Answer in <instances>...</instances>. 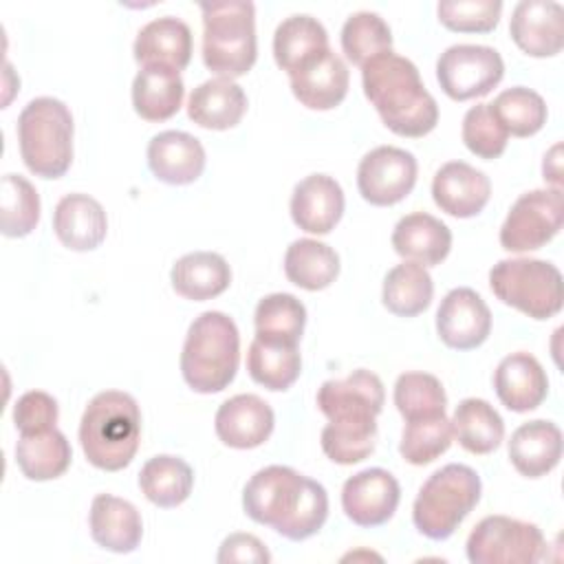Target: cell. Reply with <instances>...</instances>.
<instances>
[{"instance_id":"cell-1","label":"cell","mask_w":564,"mask_h":564,"mask_svg":"<svg viewBox=\"0 0 564 564\" xmlns=\"http://www.w3.org/2000/svg\"><path fill=\"white\" fill-rule=\"evenodd\" d=\"M245 513L275 529L282 538L300 542L315 535L328 518V494L322 482L286 465L256 471L242 491Z\"/></svg>"},{"instance_id":"cell-2","label":"cell","mask_w":564,"mask_h":564,"mask_svg":"<svg viewBox=\"0 0 564 564\" xmlns=\"http://www.w3.org/2000/svg\"><path fill=\"white\" fill-rule=\"evenodd\" d=\"M361 84L364 95L394 134L416 139L436 128V99L408 57L392 51L375 55L361 66Z\"/></svg>"},{"instance_id":"cell-3","label":"cell","mask_w":564,"mask_h":564,"mask_svg":"<svg viewBox=\"0 0 564 564\" xmlns=\"http://www.w3.org/2000/svg\"><path fill=\"white\" fill-rule=\"evenodd\" d=\"M141 410L121 390H104L90 399L79 421V443L90 465L104 471L128 467L139 449Z\"/></svg>"},{"instance_id":"cell-4","label":"cell","mask_w":564,"mask_h":564,"mask_svg":"<svg viewBox=\"0 0 564 564\" xmlns=\"http://www.w3.org/2000/svg\"><path fill=\"white\" fill-rule=\"evenodd\" d=\"M240 333L236 322L220 311L200 313L187 328L181 350V372L185 383L212 394L225 390L238 370Z\"/></svg>"},{"instance_id":"cell-5","label":"cell","mask_w":564,"mask_h":564,"mask_svg":"<svg viewBox=\"0 0 564 564\" xmlns=\"http://www.w3.org/2000/svg\"><path fill=\"white\" fill-rule=\"evenodd\" d=\"M203 62L225 79L247 75L256 64V7L249 0L200 2Z\"/></svg>"},{"instance_id":"cell-6","label":"cell","mask_w":564,"mask_h":564,"mask_svg":"<svg viewBox=\"0 0 564 564\" xmlns=\"http://www.w3.org/2000/svg\"><path fill=\"white\" fill-rule=\"evenodd\" d=\"M18 143L24 165L42 178H59L73 161V115L55 97L31 99L18 117Z\"/></svg>"},{"instance_id":"cell-7","label":"cell","mask_w":564,"mask_h":564,"mask_svg":"<svg viewBox=\"0 0 564 564\" xmlns=\"http://www.w3.org/2000/svg\"><path fill=\"white\" fill-rule=\"evenodd\" d=\"M480 476L460 463L436 469L419 489L412 520L430 540H447L480 500Z\"/></svg>"},{"instance_id":"cell-8","label":"cell","mask_w":564,"mask_h":564,"mask_svg":"<svg viewBox=\"0 0 564 564\" xmlns=\"http://www.w3.org/2000/svg\"><path fill=\"white\" fill-rule=\"evenodd\" d=\"M494 295L533 319H549L562 308V273L538 258H507L491 267Z\"/></svg>"},{"instance_id":"cell-9","label":"cell","mask_w":564,"mask_h":564,"mask_svg":"<svg viewBox=\"0 0 564 564\" xmlns=\"http://www.w3.org/2000/svg\"><path fill=\"white\" fill-rule=\"evenodd\" d=\"M465 549L471 564H531L544 557L546 542L533 522L487 516L474 527Z\"/></svg>"},{"instance_id":"cell-10","label":"cell","mask_w":564,"mask_h":564,"mask_svg":"<svg viewBox=\"0 0 564 564\" xmlns=\"http://www.w3.org/2000/svg\"><path fill=\"white\" fill-rule=\"evenodd\" d=\"M564 218L562 187L524 192L509 209L500 227V245L507 251L524 253L544 247L557 236Z\"/></svg>"},{"instance_id":"cell-11","label":"cell","mask_w":564,"mask_h":564,"mask_svg":"<svg viewBox=\"0 0 564 564\" xmlns=\"http://www.w3.org/2000/svg\"><path fill=\"white\" fill-rule=\"evenodd\" d=\"M505 62L500 53L482 44H454L436 62V79L454 101L485 97L500 84Z\"/></svg>"},{"instance_id":"cell-12","label":"cell","mask_w":564,"mask_h":564,"mask_svg":"<svg viewBox=\"0 0 564 564\" xmlns=\"http://www.w3.org/2000/svg\"><path fill=\"white\" fill-rule=\"evenodd\" d=\"M416 172L419 165L412 152L394 145H379L359 161L357 187L370 205L388 207L412 192Z\"/></svg>"},{"instance_id":"cell-13","label":"cell","mask_w":564,"mask_h":564,"mask_svg":"<svg viewBox=\"0 0 564 564\" xmlns=\"http://www.w3.org/2000/svg\"><path fill=\"white\" fill-rule=\"evenodd\" d=\"M383 399L381 379L366 368L344 379H328L317 390V408L328 421H377Z\"/></svg>"},{"instance_id":"cell-14","label":"cell","mask_w":564,"mask_h":564,"mask_svg":"<svg viewBox=\"0 0 564 564\" xmlns=\"http://www.w3.org/2000/svg\"><path fill=\"white\" fill-rule=\"evenodd\" d=\"M399 500L401 487L397 478L381 467L361 469L341 487L344 513L366 529L386 524L394 516Z\"/></svg>"},{"instance_id":"cell-15","label":"cell","mask_w":564,"mask_h":564,"mask_svg":"<svg viewBox=\"0 0 564 564\" xmlns=\"http://www.w3.org/2000/svg\"><path fill=\"white\" fill-rule=\"evenodd\" d=\"M436 333L454 350L478 348L491 333V311L474 289H452L436 311Z\"/></svg>"},{"instance_id":"cell-16","label":"cell","mask_w":564,"mask_h":564,"mask_svg":"<svg viewBox=\"0 0 564 564\" xmlns=\"http://www.w3.org/2000/svg\"><path fill=\"white\" fill-rule=\"evenodd\" d=\"M509 33L531 57H553L564 46V9L555 0H522L513 7Z\"/></svg>"},{"instance_id":"cell-17","label":"cell","mask_w":564,"mask_h":564,"mask_svg":"<svg viewBox=\"0 0 564 564\" xmlns=\"http://www.w3.org/2000/svg\"><path fill=\"white\" fill-rule=\"evenodd\" d=\"M289 79L291 90L302 106L311 110H330L344 101L350 73L346 62L326 48L295 68Z\"/></svg>"},{"instance_id":"cell-18","label":"cell","mask_w":564,"mask_h":564,"mask_svg":"<svg viewBox=\"0 0 564 564\" xmlns=\"http://www.w3.org/2000/svg\"><path fill=\"white\" fill-rule=\"evenodd\" d=\"M489 176L465 161H449L434 174L432 198L441 212L454 218H471L480 214L489 203Z\"/></svg>"},{"instance_id":"cell-19","label":"cell","mask_w":564,"mask_h":564,"mask_svg":"<svg viewBox=\"0 0 564 564\" xmlns=\"http://www.w3.org/2000/svg\"><path fill=\"white\" fill-rule=\"evenodd\" d=\"M273 425V410L258 394H236L227 399L214 419L218 438L234 449H253L267 443Z\"/></svg>"},{"instance_id":"cell-20","label":"cell","mask_w":564,"mask_h":564,"mask_svg":"<svg viewBox=\"0 0 564 564\" xmlns=\"http://www.w3.org/2000/svg\"><path fill=\"white\" fill-rule=\"evenodd\" d=\"M344 203V189L333 176L311 174L293 187L291 218L302 231L326 236L339 223Z\"/></svg>"},{"instance_id":"cell-21","label":"cell","mask_w":564,"mask_h":564,"mask_svg":"<svg viewBox=\"0 0 564 564\" xmlns=\"http://www.w3.org/2000/svg\"><path fill=\"white\" fill-rule=\"evenodd\" d=\"M148 165L167 185L194 183L205 170L203 143L183 130H165L148 143Z\"/></svg>"},{"instance_id":"cell-22","label":"cell","mask_w":564,"mask_h":564,"mask_svg":"<svg viewBox=\"0 0 564 564\" xmlns=\"http://www.w3.org/2000/svg\"><path fill=\"white\" fill-rule=\"evenodd\" d=\"M494 388L507 410L529 412L546 399L549 379L533 355L511 352L498 364L494 372Z\"/></svg>"},{"instance_id":"cell-23","label":"cell","mask_w":564,"mask_h":564,"mask_svg":"<svg viewBox=\"0 0 564 564\" xmlns=\"http://www.w3.org/2000/svg\"><path fill=\"white\" fill-rule=\"evenodd\" d=\"M57 240L73 251L97 249L108 231V218L99 200L88 194H66L53 212Z\"/></svg>"},{"instance_id":"cell-24","label":"cell","mask_w":564,"mask_h":564,"mask_svg":"<svg viewBox=\"0 0 564 564\" xmlns=\"http://www.w3.org/2000/svg\"><path fill=\"white\" fill-rule=\"evenodd\" d=\"M132 53L141 66H165L181 73L192 59V31L181 18H156L137 33Z\"/></svg>"},{"instance_id":"cell-25","label":"cell","mask_w":564,"mask_h":564,"mask_svg":"<svg viewBox=\"0 0 564 564\" xmlns=\"http://www.w3.org/2000/svg\"><path fill=\"white\" fill-rule=\"evenodd\" d=\"M88 524L93 540L112 553H130L143 538V522L137 507L110 494L93 498Z\"/></svg>"},{"instance_id":"cell-26","label":"cell","mask_w":564,"mask_h":564,"mask_svg":"<svg viewBox=\"0 0 564 564\" xmlns=\"http://www.w3.org/2000/svg\"><path fill=\"white\" fill-rule=\"evenodd\" d=\"M392 247L401 258L427 269L447 258L452 249V231L436 216L427 212H412L394 225Z\"/></svg>"},{"instance_id":"cell-27","label":"cell","mask_w":564,"mask_h":564,"mask_svg":"<svg viewBox=\"0 0 564 564\" xmlns=\"http://www.w3.org/2000/svg\"><path fill=\"white\" fill-rule=\"evenodd\" d=\"M511 465L527 478H542L562 458V432L553 421L535 419L513 430L509 438Z\"/></svg>"},{"instance_id":"cell-28","label":"cell","mask_w":564,"mask_h":564,"mask_svg":"<svg viewBox=\"0 0 564 564\" xmlns=\"http://www.w3.org/2000/svg\"><path fill=\"white\" fill-rule=\"evenodd\" d=\"M247 112V95L234 82L214 77L198 84L187 99V117L207 130H229Z\"/></svg>"},{"instance_id":"cell-29","label":"cell","mask_w":564,"mask_h":564,"mask_svg":"<svg viewBox=\"0 0 564 564\" xmlns=\"http://www.w3.org/2000/svg\"><path fill=\"white\" fill-rule=\"evenodd\" d=\"M170 280L172 289L185 300L205 302L227 291L231 282V269L220 253L192 251L174 262Z\"/></svg>"},{"instance_id":"cell-30","label":"cell","mask_w":564,"mask_h":564,"mask_svg":"<svg viewBox=\"0 0 564 564\" xmlns=\"http://www.w3.org/2000/svg\"><path fill=\"white\" fill-rule=\"evenodd\" d=\"M185 86L176 70L165 66H141L132 82V106L145 121H165L183 104Z\"/></svg>"},{"instance_id":"cell-31","label":"cell","mask_w":564,"mask_h":564,"mask_svg":"<svg viewBox=\"0 0 564 564\" xmlns=\"http://www.w3.org/2000/svg\"><path fill=\"white\" fill-rule=\"evenodd\" d=\"M326 48H330L328 33L324 24L308 13H295L284 18L273 33L275 64L289 75L306 59Z\"/></svg>"},{"instance_id":"cell-32","label":"cell","mask_w":564,"mask_h":564,"mask_svg":"<svg viewBox=\"0 0 564 564\" xmlns=\"http://www.w3.org/2000/svg\"><path fill=\"white\" fill-rule=\"evenodd\" d=\"M70 458V443L57 427L37 434H20L15 443L18 467L29 480L59 478L68 469Z\"/></svg>"},{"instance_id":"cell-33","label":"cell","mask_w":564,"mask_h":564,"mask_svg":"<svg viewBox=\"0 0 564 564\" xmlns=\"http://www.w3.org/2000/svg\"><path fill=\"white\" fill-rule=\"evenodd\" d=\"M284 273L300 289L322 291L339 275V256L326 242L300 238L284 253Z\"/></svg>"},{"instance_id":"cell-34","label":"cell","mask_w":564,"mask_h":564,"mask_svg":"<svg viewBox=\"0 0 564 564\" xmlns=\"http://www.w3.org/2000/svg\"><path fill=\"white\" fill-rule=\"evenodd\" d=\"M452 434L463 449L471 454H489L505 438V421L485 399H463L452 416Z\"/></svg>"},{"instance_id":"cell-35","label":"cell","mask_w":564,"mask_h":564,"mask_svg":"<svg viewBox=\"0 0 564 564\" xmlns=\"http://www.w3.org/2000/svg\"><path fill=\"white\" fill-rule=\"evenodd\" d=\"M247 370L251 379L267 390H289L302 372V357L297 344L253 337L247 352Z\"/></svg>"},{"instance_id":"cell-36","label":"cell","mask_w":564,"mask_h":564,"mask_svg":"<svg viewBox=\"0 0 564 564\" xmlns=\"http://www.w3.org/2000/svg\"><path fill=\"white\" fill-rule=\"evenodd\" d=\"M139 487L152 505L163 509L178 507L192 494L194 471L183 458L159 454V456H152L141 467Z\"/></svg>"},{"instance_id":"cell-37","label":"cell","mask_w":564,"mask_h":564,"mask_svg":"<svg viewBox=\"0 0 564 564\" xmlns=\"http://www.w3.org/2000/svg\"><path fill=\"white\" fill-rule=\"evenodd\" d=\"M434 282L427 269L419 262L405 260L388 271L383 278V306L399 317H414L432 304Z\"/></svg>"},{"instance_id":"cell-38","label":"cell","mask_w":564,"mask_h":564,"mask_svg":"<svg viewBox=\"0 0 564 564\" xmlns=\"http://www.w3.org/2000/svg\"><path fill=\"white\" fill-rule=\"evenodd\" d=\"M253 324L260 339L297 344L304 333L306 308L291 293H271L258 302Z\"/></svg>"},{"instance_id":"cell-39","label":"cell","mask_w":564,"mask_h":564,"mask_svg":"<svg viewBox=\"0 0 564 564\" xmlns=\"http://www.w3.org/2000/svg\"><path fill=\"white\" fill-rule=\"evenodd\" d=\"M489 110L498 123L513 137H531L542 130L546 123V104L542 95L531 88L513 86L502 90L491 104Z\"/></svg>"},{"instance_id":"cell-40","label":"cell","mask_w":564,"mask_h":564,"mask_svg":"<svg viewBox=\"0 0 564 564\" xmlns=\"http://www.w3.org/2000/svg\"><path fill=\"white\" fill-rule=\"evenodd\" d=\"M40 223V194L20 174L2 176L0 229L7 238H24Z\"/></svg>"},{"instance_id":"cell-41","label":"cell","mask_w":564,"mask_h":564,"mask_svg":"<svg viewBox=\"0 0 564 564\" xmlns=\"http://www.w3.org/2000/svg\"><path fill=\"white\" fill-rule=\"evenodd\" d=\"M341 51L355 66H364L379 53L392 51V33L375 11H357L341 26Z\"/></svg>"},{"instance_id":"cell-42","label":"cell","mask_w":564,"mask_h":564,"mask_svg":"<svg viewBox=\"0 0 564 564\" xmlns=\"http://www.w3.org/2000/svg\"><path fill=\"white\" fill-rule=\"evenodd\" d=\"M452 421L445 414L421 416L405 423L399 452L410 465H427L452 445Z\"/></svg>"},{"instance_id":"cell-43","label":"cell","mask_w":564,"mask_h":564,"mask_svg":"<svg viewBox=\"0 0 564 564\" xmlns=\"http://www.w3.org/2000/svg\"><path fill=\"white\" fill-rule=\"evenodd\" d=\"M377 421H330L322 430V449L337 465H355L375 452Z\"/></svg>"},{"instance_id":"cell-44","label":"cell","mask_w":564,"mask_h":564,"mask_svg":"<svg viewBox=\"0 0 564 564\" xmlns=\"http://www.w3.org/2000/svg\"><path fill=\"white\" fill-rule=\"evenodd\" d=\"M394 405L405 421L445 414L443 383L427 372H403L394 383Z\"/></svg>"},{"instance_id":"cell-45","label":"cell","mask_w":564,"mask_h":564,"mask_svg":"<svg viewBox=\"0 0 564 564\" xmlns=\"http://www.w3.org/2000/svg\"><path fill=\"white\" fill-rule=\"evenodd\" d=\"M502 13L500 0H445L436 4L443 26L458 33H489Z\"/></svg>"},{"instance_id":"cell-46","label":"cell","mask_w":564,"mask_h":564,"mask_svg":"<svg viewBox=\"0 0 564 564\" xmlns=\"http://www.w3.org/2000/svg\"><path fill=\"white\" fill-rule=\"evenodd\" d=\"M460 134L467 150L487 161L498 159L509 141L507 130L498 123L489 104H476L465 112Z\"/></svg>"},{"instance_id":"cell-47","label":"cell","mask_w":564,"mask_h":564,"mask_svg":"<svg viewBox=\"0 0 564 564\" xmlns=\"http://www.w3.org/2000/svg\"><path fill=\"white\" fill-rule=\"evenodd\" d=\"M59 416L57 401L42 390L24 392L13 405V423L20 434H37L55 427Z\"/></svg>"},{"instance_id":"cell-48","label":"cell","mask_w":564,"mask_h":564,"mask_svg":"<svg viewBox=\"0 0 564 564\" xmlns=\"http://www.w3.org/2000/svg\"><path fill=\"white\" fill-rule=\"evenodd\" d=\"M220 564L227 562H271V553L267 551V546L262 544V540H258L251 533H231L229 538L223 540L220 549H218V557Z\"/></svg>"},{"instance_id":"cell-49","label":"cell","mask_w":564,"mask_h":564,"mask_svg":"<svg viewBox=\"0 0 564 564\" xmlns=\"http://www.w3.org/2000/svg\"><path fill=\"white\" fill-rule=\"evenodd\" d=\"M560 143L551 148V152L544 156V163H542V172H544V181H551L555 187H560Z\"/></svg>"}]
</instances>
